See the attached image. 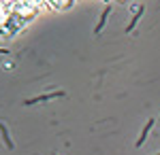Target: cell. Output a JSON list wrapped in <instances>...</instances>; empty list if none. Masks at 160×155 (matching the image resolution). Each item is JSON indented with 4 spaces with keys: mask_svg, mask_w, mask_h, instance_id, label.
I'll use <instances>...</instances> for the list:
<instances>
[{
    "mask_svg": "<svg viewBox=\"0 0 160 155\" xmlns=\"http://www.w3.org/2000/svg\"><path fill=\"white\" fill-rule=\"evenodd\" d=\"M64 92H53V94H43V96H37V98H30V100H26L24 104L26 106H30V104H38V102H43V100H51V98H58L62 96Z\"/></svg>",
    "mask_w": 160,
    "mask_h": 155,
    "instance_id": "1",
    "label": "cell"
},
{
    "mask_svg": "<svg viewBox=\"0 0 160 155\" xmlns=\"http://www.w3.org/2000/svg\"><path fill=\"white\" fill-rule=\"evenodd\" d=\"M0 134H2V138H4V144H7V149H13L15 144H13V140H11V136H9V130H7V125L0 121Z\"/></svg>",
    "mask_w": 160,
    "mask_h": 155,
    "instance_id": "2",
    "label": "cell"
},
{
    "mask_svg": "<svg viewBox=\"0 0 160 155\" xmlns=\"http://www.w3.org/2000/svg\"><path fill=\"white\" fill-rule=\"evenodd\" d=\"M109 11H111V7H107V9H105V13H102V17H100V24L96 26V32H100V30H102V26H105L107 17H109Z\"/></svg>",
    "mask_w": 160,
    "mask_h": 155,
    "instance_id": "3",
    "label": "cell"
}]
</instances>
